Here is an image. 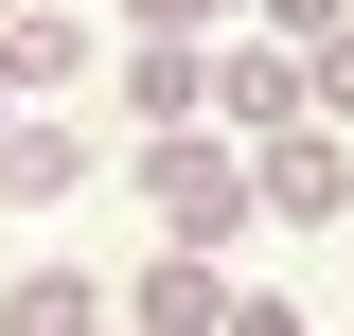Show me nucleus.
<instances>
[{
    "mask_svg": "<svg viewBox=\"0 0 354 336\" xmlns=\"http://www.w3.org/2000/svg\"><path fill=\"white\" fill-rule=\"evenodd\" d=\"M266 0H124V36H177V53H213V36H248Z\"/></svg>",
    "mask_w": 354,
    "mask_h": 336,
    "instance_id": "nucleus-8",
    "label": "nucleus"
},
{
    "mask_svg": "<svg viewBox=\"0 0 354 336\" xmlns=\"http://www.w3.org/2000/svg\"><path fill=\"white\" fill-rule=\"evenodd\" d=\"M213 336H319V319H301V283H230V319H213Z\"/></svg>",
    "mask_w": 354,
    "mask_h": 336,
    "instance_id": "nucleus-9",
    "label": "nucleus"
},
{
    "mask_svg": "<svg viewBox=\"0 0 354 336\" xmlns=\"http://www.w3.org/2000/svg\"><path fill=\"white\" fill-rule=\"evenodd\" d=\"M88 53H106V36H88L71 0H18V18H0V88H18V106H53V88H71Z\"/></svg>",
    "mask_w": 354,
    "mask_h": 336,
    "instance_id": "nucleus-7",
    "label": "nucleus"
},
{
    "mask_svg": "<svg viewBox=\"0 0 354 336\" xmlns=\"http://www.w3.org/2000/svg\"><path fill=\"white\" fill-rule=\"evenodd\" d=\"M0 336H124V283H88V265H0Z\"/></svg>",
    "mask_w": 354,
    "mask_h": 336,
    "instance_id": "nucleus-6",
    "label": "nucleus"
},
{
    "mask_svg": "<svg viewBox=\"0 0 354 336\" xmlns=\"http://www.w3.org/2000/svg\"><path fill=\"white\" fill-rule=\"evenodd\" d=\"M0 124H18V88H0Z\"/></svg>",
    "mask_w": 354,
    "mask_h": 336,
    "instance_id": "nucleus-12",
    "label": "nucleus"
},
{
    "mask_svg": "<svg viewBox=\"0 0 354 336\" xmlns=\"http://www.w3.org/2000/svg\"><path fill=\"white\" fill-rule=\"evenodd\" d=\"M124 177H142V230L160 248H230V230H266V177H248V142H124Z\"/></svg>",
    "mask_w": 354,
    "mask_h": 336,
    "instance_id": "nucleus-1",
    "label": "nucleus"
},
{
    "mask_svg": "<svg viewBox=\"0 0 354 336\" xmlns=\"http://www.w3.org/2000/svg\"><path fill=\"white\" fill-rule=\"evenodd\" d=\"M266 36H283V53H337V36H354V0H266Z\"/></svg>",
    "mask_w": 354,
    "mask_h": 336,
    "instance_id": "nucleus-10",
    "label": "nucleus"
},
{
    "mask_svg": "<svg viewBox=\"0 0 354 336\" xmlns=\"http://www.w3.org/2000/svg\"><path fill=\"white\" fill-rule=\"evenodd\" d=\"M337 336H354V319H337Z\"/></svg>",
    "mask_w": 354,
    "mask_h": 336,
    "instance_id": "nucleus-13",
    "label": "nucleus"
},
{
    "mask_svg": "<svg viewBox=\"0 0 354 336\" xmlns=\"http://www.w3.org/2000/svg\"><path fill=\"white\" fill-rule=\"evenodd\" d=\"M213 319H230V248H142L124 336H213Z\"/></svg>",
    "mask_w": 354,
    "mask_h": 336,
    "instance_id": "nucleus-5",
    "label": "nucleus"
},
{
    "mask_svg": "<svg viewBox=\"0 0 354 336\" xmlns=\"http://www.w3.org/2000/svg\"><path fill=\"white\" fill-rule=\"evenodd\" d=\"M266 230H354V142L337 124H301V142H266Z\"/></svg>",
    "mask_w": 354,
    "mask_h": 336,
    "instance_id": "nucleus-3",
    "label": "nucleus"
},
{
    "mask_svg": "<svg viewBox=\"0 0 354 336\" xmlns=\"http://www.w3.org/2000/svg\"><path fill=\"white\" fill-rule=\"evenodd\" d=\"M195 124H213V53L124 36V142H195Z\"/></svg>",
    "mask_w": 354,
    "mask_h": 336,
    "instance_id": "nucleus-4",
    "label": "nucleus"
},
{
    "mask_svg": "<svg viewBox=\"0 0 354 336\" xmlns=\"http://www.w3.org/2000/svg\"><path fill=\"white\" fill-rule=\"evenodd\" d=\"M88 177H106V142H88L71 106H18V124H0V212H71Z\"/></svg>",
    "mask_w": 354,
    "mask_h": 336,
    "instance_id": "nucleus-2",
    "label": "nucleus"
},
{
    "mask_svg": "<svg viewBox=\"0 0 354 336\" xmlns=\"http://www.w3.org/2000/svg\"><path fill=\"white\" fill-rule=\"evenodd\" d=\"M319 124H337V142H354V36H337V53H319Z\"/></svg>",
    "mask_w": 354,
    "mask_h": 336,
    "instance_id": "nucleus-11",
    "label": "nucleus"
}]
</instances>
